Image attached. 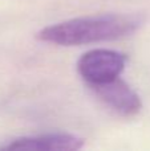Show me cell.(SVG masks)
<instances>
[{
	"label": "cell",
	"mask_w": 150,
	"mask_h": 151,
	"mask_svg": "<svg viewBox=\"0 0 150 151\" xmlns=\"http://www.w3.org/2000/svg\"><path fill=\"white\" fill-rule=\"evenodd\" d=\"M144 21V16L137 13L82 16L45 27L37 32L36 37L43 42L61 47L113 41L137 32L142 27Z\"/></svg>",
	"instance_id": "6da1fadb"
},
{
	"label": "cell",
	"mask_w": 150,
	"mask_h": 151,
	"mask_svg": "<svg viewBox=\"0 0 150 151\" xmlns=\"http://www.w3.org/2000/svg\"><path fill=\"white\" fill-rule=\"evenodd\" d=\"M126 65V56L112 49H92L77 61V72L88 85L108 82L120 77Z\"/></svg>",
	"instance_id": "7a4b0ae2"
},
{
	"label": "cell",
	"mask_w": 150,
	"mask_h": 151,
	"mask_svg": "<svg viewBox=\"0 0 150 151\" xmlns=\"http://www.w3.org/2000/svg\"><path fill=\"white\" fill-rule=\"evenodd\" d=\"M84 146V139L71 133H47L33 137H21L3 150H25V151H73Z\"/></svg>",
	"instance_id": "277c9868"
},
{
	"label": "cell",
	"mask_w": 150,
	"mask_h": 151,
	"mask_svg": "<svg viewBox=\"0 0 150 151\" xmlns=\"http://www.w3.org/2000/svg\"><path fill=\"white\" fill-rule=\"evenodd\" d=\"M93 93L112 110L124 117H133L142 109L141 98L125 81L118 77L108 82L90 85Z\"/></svg>",
	"instance_id": "3957f363"
}]
</instances>
